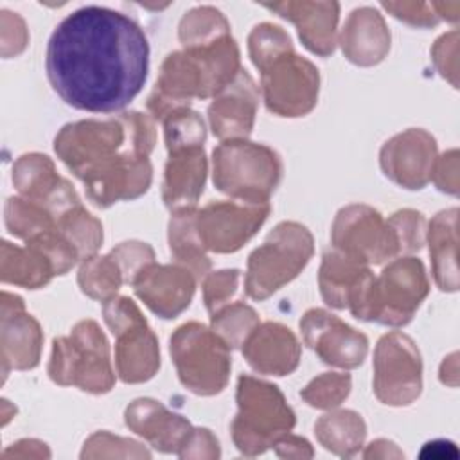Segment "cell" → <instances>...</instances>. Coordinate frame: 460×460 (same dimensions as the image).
Wrapping results in <instances>:
<instances>
[{"label": "cell", "mask_w": 460, "mask_h": 460, "mask_svg": "<svg viewBox=\"0 0 460 460\" xmlns=\"http://www.w3.org/2000/svg\"><path fill=\"white\" fill-rule=\"evenodd\" d=\"M45 68L54 92L68 106L115 113L146 84L149 43L133 18L88 5L56 25L47 45Z\"/></svg>", "instance_id": "1"}, {"label": "cell", "mask_w": 460, "mask_h": 460, "mask_svg": "<svg viewBox=\"0 0 460 460\" xmlns=\"http://www.w3.org/2000/svg\"><path fill=\"white\" fill-rule=\"evenodd\" d=\"M155 140L153 117L120 111L102 120L86 119L63 126L54 138V151L86 183L129 156H149Z\"/></svg>", "instance_id": "2"}, {"label": "cell", "mask_w": 460, "mask_h": 460, "mask_svg": "<svg viewBox=\"0 0 460 460\" xmlns=\"http://www.w3.org/2000/svg\"><path fill=\"white\" fill-rule=\"evenodd\" d=\"M241 70L239 47L232 34L208 45L171 52L160 66L147 110L162 122L169 113L189 108L192 99L216 97Z\"/></svg>", "instance_id": "3"}, {"label": "cell", "mask_w": 460, "mask_h": 460, "mask_svg": "<svg viewBox=\"0 0 460 460\" xmlns=\"http://www.w3.org/2000/svg\"><path fill=\"white\" fill-rule=\"evenodd\" d=\"M235 401L237 415L230 424V431L235 447L244 456L262 455L295 428V411L279 386L268 381L241 376Z\"/></svg>", "instance_id": "4"}, {"label": "cell", "mask_w": 460, "mask_h": 460, "mask_svg": "<svg viewBox=\"0 0 460 460\" xmlns=\"http://www.w3.org/2000/svg\"><path fill=\"white\" fill-rule=\"evenodd\" d=\"M280 178L282 160L264 144L225 140L212 151V181L237 201L268 203Z\"/></svg>", "instance_id": "5"}, {"label": "cell", "mask_w": 460, "mask_h": 460, "mask_svg": "<svg viewBox=\"0 0 460 460\" xmlns=\"http://www.w3.org/2000/svg\"><path fill=\"white\" fill-rule=\"evenodd\" d=\"M49 377L61 386H77L88 394H106L115 385L110 347L93 320H81L68 336L54 338L47 367Z\"/></svg>", "instance_id": "6"}, {"label": "cell", "mask_w": 460, "mask_h": 460, "mask_svg": "<svg viewBox=\"0 0 460 460\" xmlns=\"http://www.w3.org/2000/svg\"><path fill=\"white\" fill-rule=\"evenodd\" d=\"M314 241L307 226L296 221L279 223L255 248L246 264L244 291L253 300H266L291 282L307 266Z\"/></svg>", "instance_id": "7"}, {"label": "cell", "mask_w": 460, "mask_h": 460, "mask_svg": "<svg viewBox=\"0 0 460 460\" xmlns=\"http://www.w3.org/2000/svg\"><path fill=\"white\" fill-rule=\"evenodd\" d=\"M428 293L429 280L422 261L411 255L395 257L372 279L356 318L402 327L411 322Z\"/></svg>", "instance_id": "8"}, {"label": "cell", "mask_w": 460, "mask_h": 460, "mask_svg": "<svg viewBox=\"0 0 460 460\" xmlns=\"http://www.w3.org/2000/svg\"><path fill=\"white\" fill-rule=\"evenodd\" d=\"M169 352L181 385L196 395H216L228 385L230 347L207 325L187 322L169 341Z\"/></svg>", "instance_id": "9"}, {"label": "cell", "mask_w": 460, "mask_h": 460, "mask_svg": "<svg viewBox=\"0 0 460 460\" xmlns=\"http://www.w3.org/2000/svg\"><path fill=\"white\" fill-rule=\"evenodd\" d=\"M102 318L115 336V370L120 381L146 383L160 368L158 338L147 325L138 305L115 295L102 302Z\"/></svg>", "instance_id": "10"}, {"label": "cell", "mask_w": 460, "mask_h": 460, "mask_svg": "<svg viewBox=\"0 0 460 460\" xmlns=\"http://www.w3.org/2000/svg\"><path fill=\"white\" fill-rule=\"evenodd\" d=\"M374 394L386 406H408L422 392V359L415 341L401 332L383 334L374 350Z\"/></svg>", "instance_id": "11"}, {"label": "cell", "mask_w": 460, "mask_h": 460, "mask_svg": "<svg viewBox=\"0 0 460 460\" xmlns=\"http://www.w3.org/2000/svg\"><path fill=\"white\" fill-rule=\"evenodd\" d=\"M266 108L279 117H304L318 101V68L295 50L282 54L261 70Z\"/></svg>", "instance_id": "12"}, {"label": "cell", "mask_w": 460, "mask_h": 460, "mask_svg": "<svg viewBox=\"0 0 460 460\" xmlns=\"http://www.w3.org/2000/svg\"><path fill=\"white\" fill-rule=\"evenodd\" d=\"M332 248L376 266L399 257L395 235L383 216L368 205H347L338 210L331 226Z\"/></svg>", "instance_id": "13"}, {"label": "cell", "mask_w": 460, "mask_h": 460, "mask_svg": "<svg viewBox=\"0 0 460 460\" xmlns=\"http://www.w3.org/2000/svg\"><path fill=\"white\" fill-rule=\"evenodd\" d=\"M270 203L212 201L196 212V226L205 250L234 253L241 250L270 216Z\"/></svg>", "instance_id": "14"}, {"label": "cell", "mask_w": 460, "mask_h": 460, "mask_svg": "<svg viewBox=\"0 0 460 460\" xmlns=\"http://www.w3.org/2000/svg\"><path fill=\"white\" fill-rule=\"evenodd\" d=\"M300 331L304 343L327 365L352 370L363 365L368 354L367 336L325 309L305 311Z\"/></svg>", "instance_id": "15"}, {"label": "cell", "mask_w": 460, "mask_h": 460, "mask_svg": "<svg viewBox=\"0 0 460 460\" xmlns=\"http://www.w3.org/2000/svg\"><path fill=\"white\" fill-rule=\"evenodd\" d=\"M435 160L437 140L420 128L394 135L379 151V165L385 176L408 190L424 189L431 181Z\"/></svg>", "instance_id": "16"}, {"label": "cell", "mask_w": 460, "mask_h": 460, "mask_svg": "<svg viewBox=\"0 0 460 460\" xmlns=\"http://www.w3.org/2000/svg\"><path fill=\"white\" fill-rule=\"evenodd\" d=\"M0 345L2 374L9 370H31L40 363L43 347V331L38 320L25 311L18 295L2 293L0 314Z\"/></svg>", "instance_id": "17"}, {"label": "cell", "mask_w": 460, "mask_h": 460, "mask_svg": "<svg viewBox=\"0 0 460 460\" xmlns=\"http://www.w3.org/2000/svg\"><path fill=\"white\" fill-rule=\"evenodd\" d=\"M198 279L181 264H149L133 280L135 295L164 320L176 318L192 302Z\"/></svg>", "instance_id": "18"}, {"label": "cell", "mask_w": 460, "mask_h": 460, "mask_svg": "<svg viewBox=\"0 0 460 460\" xmlns=\"http://www.w3.org/2000/svg\"><path fill=\"white\" fill-rule=\"evenodd\" d=\"M13 183L20 196L43 205L56 221L81 203L75 189L58 174L54 162L41 153H27L14 162Z\"/></svg>", "instance_id": "19"}, {"label": "cell", "mask_w": 460, "mask_h": 460, "mask_svg": "<svg viewBox=\"0 0 460 460\" xmlns=\"http://www.w3.org/2000/svg\"><path fill=\"white\" fill-rule=\"evenodd\" d=\"M259 104V90L246 70L219 92L208 106V124L219 140L246 138L255 122Z\"/></svg>", "instance_id": "20"}, {"label": "cell", "mask_w": 460, "mask_h": 460, "mask_svg": "<svg viewBox=\"0 0 460 460\" xmlns=\"http://www.w3.org/2000/svg\"><path fill=\"white\" fill-rule=\"evenodd\" d=\"M372 279L374 273L370 271V266L334 248L322 257L318 288L323 302L334 309H349L352 316H356Z\"/></svg>", "instance_id": "21"}, {"label": "cell", "mask_w": 460, "mask_h": 460, "mask_svg": "<svg viewBox=\"0 0 460 460\" xmlns=\"http://www.w3.org/2000/svg\"><path fill=\"white\" fill-rule=\"evenodd\" d=\"M241 350L255 372L277 377L295 372L302 356L295 332L279 322L259 323L244 340Z\"/></svg>", "instance_id": "22"}, {"label": "cell", "mask_w": 460, "mask_h": 460, "mask_svg": "<svg viewBox=\"0 0 460 460\" xmlns=\"http://www.w3.org/2000/svg\"><path fill=\"white\" fill-rule=\"evenodd\" d=\"M126 426L162 453H174L187 444L194 426L181 415L169 411L155 399H135L124 411Z\"/></svg>", "instance_id": "23"}, {"label": "cell", "mask_w": 460, "mask_h": 460, "mask_svg": "<svg viewBox=\"0 0 460 460\" xmlns=\"http://www.w3.org/2000/svg\"><path fill=\"white\" fill-rule=\"evenodd\" d=\"M162 180V199L169 210L194 208L207 180V156L203 146L169 149Z\"/></svg>", "instance_id": "24"}, {"label": "cell", "mask_w": 460, "mask_h": 460, "mask_svg": "<svg viewBox=\"0 0 460 460\" xmlns=\"http://www.w3.org/2000/svg\"><path fill=\"white\" fill-rule=\"evenodd\" d=\"M266 9L296 25L304 47L322 58L336 49V25L340 4L336 2H280L264 4Z\"/></svg>", "instance_id": "25"}, {"label": "cell", "mask_w": 460, "mask_h": 460, "mask_svg": "<svg viewBox=\"0 0 460 460\" xmlns=\"http://www.w3.org/2000/svg\"><path fill=\"white\" fill-rule=\"evenodd\" d=\"M343 56L358 66H374L390 50V31L379 11L372 7L354 9L345 20L340 40Z\"/></svg>", "instance_id": "26"}, {"label": "cell", "mask_w": 460, "mask_h": 460, "mask_svg": "<svg viewBox=\"0 0 460 460\" xmlns=\"http://www.w3.org/2000/svg\"><path fill=\"white\" fill-rule=\"evenodd\" d=\"M456 221L458 208H446L433 216L426 228V241L429 244L431 270L435 284L440 291L458 289L456 266Z\"/></svg>", "instance_id": "27"}, {"label": "cell", "mask_w": 460, "mask_h": 460, "mask_svg": "<svg viewBox=\"0 0 460 460\" xmlns=\"http://www.w3.org/2000/svg\"><path fill=\"white\" fill-rule=\"evenodd\" d=\"M0 277L5 284L22 286L27 289H38L47 286L54 277V266L36 246H16L9 241H2L0 253Z\"/></svg>", "instance_id": "28"}, {"label": "cell", "mask_w": 460, "mask_h": 460, "mask_svg": "<svg viewBox=\"0 0 460 460\" xmlns=\"http://www.w3.org/2000/svg\"><path fill=\"white\" fill-rule=\"evenodd\" d=\"M314 435L323 449L340 458H352L363 447L367 424L354 410H331L314 424Z\"/></svg>", "instance_id": "29"}, {"label": "cell", "mask_w": 460, "mask_h": 460, "mask_svg": "<svg viewBox=\"0 0 460 460\" xmlns=\"http://www.w3.org/2000/svg\"><path fill=\"white\" fill-rule=\"evenodd\" d=\"M194 208L174 210L169 219V250L176 264L189 268L198 280L210 271V259L199 239Z\"/></svg>", "instance_id": "30"}, {"label": "cell", "mask_w": 460, "mask_h": 460, "mask_svg": "<svg viewBox=\"0 0 460 460\" xmlns=\"http://www.w3.org/2000/svg\"><path fill=\"white\" fill-rule=\"evenodd\" d=\"M56 228L77 250L81 261L95 255L104 239L101 221L81 203L61 214L56 221Z\"/></svg>", "instance_id": "31"}, {"label": "cell", "mask_w": 460, "mask_h": 460, "mask_svg": "<svg viewBox=\"0 0 460 460\" xmlns=\"http://www.w3.org/2000/svg\"><path fill=\"white\" fill-rule=\"evenodd\" d=\"M77 284L86 296L106 302L117 295V291L124 284V277L119 264L110 253L108 255L95 253L81 262L79 273H77Z\"/></svg>", "instance_id": "32"}, {"label": "cell", "mask_w": 460, "mask_h": 460, "mask_svg": "<svg viewBox=\"0 0 460 460\" xmlns=\"http://www.w3.org/2000/svg\"><path fill=\"white\" fill-rule=\"evenodd\" d=\"M178 36L183 49L201 47L230 36V23L216 7L201 5L185 13L178 25Z\"/></svg>", "instance_id": "33"}, {"label": "cell", "mask_w": 460, "mask_h": 460, "mask_svg": "<svg viewBox=\"0 0 460 460\" xmlns=\"http://www.w3.org/2000/svg\"><path fill=\"white\" fill-rule=\"evenodd\" d=\"M5 225L14 237L25 243L56 228V217L43 205L23 196H13L5 203Z\"/></svg>", "instance_id": "34"}, {"label": "cell", "mask_w": 460, "mask_h": 460, "mask_svg": "<svg viewBox=\"0 0 460 460\" xmlns=\"http://www.w3.org/2000/svg\"><path fill=\"white\" fill-rule=\"evenodd\" d=\"M259 323L257 311L241 300L210 314V329L230 347V350L243 347L244 340Z\"/></svg>", "instance_id": "35"}, {"label": "cell", "mask_w": 460, "mask_h": 460, "mask_svg": "<svg viewBox=\"0 0 460 460\" xmlns=\"http://www.w3.org/2000/svg\"><path fill=\"white\" fill-rule=\"evenodd\" d=\"M352 379L347 372H323L309 381L300 397L313 408L332 410L338 408L350 394Z\"/></svg>", "instance_id": "36"}, {"label": "cell", "mask_w": 460, "mask_h": 460, "mask_svg": "<svg viewBox=\"0 0 460 460\" xmlns=\"http://www.w3.org/2000/svg\"><path fill=\"white\" fill-rule=\"evenodd\" d=\"M293 50V43L289 34L273 23H259L248 34V52L252 63L261 72L273 59L280 58L286 52Z\"/></svg>", "instance_id": "37"}, {"label": "cell", "mask_w": 460, "mask_h": 460, "mask_svg": "<svg viewBox=\"0 0 460 460\" xmlns=\"http://www.w3.org/2000/svg\"><path fill=\"white\" fill-rule=\"evenodd\" d=\"M165 147L176 149L185 146H203L207 129L203 119L190 108H181L169 113L164 120Z\"/></svg>", "instance_id": "38"}, {"label": "cell", "mask_w": 460, "mask_h": 460, "mask_svg": "<svg viewBox=\"0 0 460 460\" xmlns=\"http://www.w3.org/2000/svg\"><path fill=\"white\" fill-rule=\"evenodd\" d=\"M151 453L137 440L97 431L83 446L81 458H149Z\"/></svg>", "instance_id": "39"}, {"label": "cell", "mask_w": 460, "mask_h": 460, "mask_svg": "<svg viewBox=\"0 0 460 460\" xmlns=\"http://www.w3.org/2000/svg\"><path fill=\"white\" fill-rule=\"evenodd\" d=\"M241 271L239 270H221L207 273L203 279V302L210 314L219 309L237 302L241 295Z\"/></svg>", "instance_id": "40"}, {"label": "cell", "mask_w": 460, "mask_h": 460, "mask_svg": "<svg viewBox=\"0 0 460 460\" xmlns=\"http://www.w3.org/2000/svg\"><path fill=\"white\" fill-rule=\"evenodd\" d=\"M386 221L395 235L399 257L419 252L426 243V217L420 212L402 208L394 212Z\"/></svg>", "instance_id": "41"}, {"label": "cell", "mask_w": 460, "mask_h": 460, "mask_svg": "<svg viewBox=\"0 0 460 460\" xmlns=\"http://www.w3.org/2000/svg\"><path fill=\"white\" fill-rule=\"evenodd\" d=\"M110 255L119 264L124 277V284H133L138 273L155 262L153 248L142 241H124L117 244L110 252Z\"/></svg>", "instance_id": "42"}, {"label": "cell", "mask_w": 460, "mask_h": 460, "mask_svg": "<svg viewBox=\"0 0 460 460\" xmlns=\"http://www.w3.org/2000/svg\"><path fill=\"white\" fill-rule=\"evenodd\" d=\"M431 59L437 72L458 88V31L442 34L431 47Z\"/></svg>", "instance_id": "43"}, {"label": "cell", "mask_w": 460, "mask_h": 460, "mask_svg": "<svg viewBox=\"0 0 460 460\" xmlns=\"http://www.w3.org/2000/svg\"><path fill=\"white\" fill-rule=\"evenodd\" d=\"M392 16L402 20L413 27H433L440 22L438 14L433 9V4L420 2H383L381 4Z\"/></svg>", "instance_id": "44"}, {"label": "cell", "mask_w": 460, "mask_h": 460, "mask_svg": "<svg viewBox=\"0 0 460 460\" xmlns=\"http://www.w3.org/2000/svg\"><path fill=\"white\" fill-rule=\"evenodd\" d=\"M2 56L11 58L23 52L29 41V32L25 22L11 11H2Z\"/></svg>", "instance_id": "45"}, {"label": "cell", "mask_w": 460, "mask_h": 460, "mask_svg": "<svg viewBox=\"0 0 460 460\" xmlns=\"http://www.w3.org/2000/svg\"><path fill=\"white\" fill-rule=\"evenodd\" d=\"M431 181L442 192H447L451 196L458 194V151L456 149H449L440 156H437L431 171Z\"/></svg>", "instance_id": "46"}, {"label": "cell", "mask_w": 460, "mask_h": 460, "mask_svg": "<svg viewBox=\"0 0 460 460\" xmlns=\"http://www.w3.org/2000/svg\"><path fill=\"white\" fill-rule=\"evenodd\" d=\"M221 449L217 438L207 428H194L187 444L178 451L180 458H219Z\"/></svg>", "instance_id": "47"}, {"label": "cell", "mask_w": 460, "mask_h": 460, "mask_svg": "<svg viewBox=\"0 0 460 460\" xmlns=\"http://www.w3.org/2000/svg\"><path fill=\"white\" fill-rule=\"evenodd\" d=\"M275 453L280 458H313V447L311 444L304 438V437H296V435H284L280 437L275 444H273Z\"/></svg>", "instance_id": "48"}, {"label": "cell", "mask_w": 460, "mask_h": 460, "mask_svg": "<svg viewBox=\"0 0 460 460\" xmlns=\"http://www.w3.org/2000/svg\"><path fill=\"white\" fill-rule=\"evenodd\" d=\"M2 458H50V451L45 442H40L34 438H23L9 446L2 453Z\"/></svg>", "instance_id": "49"}, {"label": "cell", "mask_w": 460, "mask_h": 460, "mask_svg": "<svg viewBox=\"0 0 460 460\" xmlns=\"http://www.w3.org/2000/svg\"><path fill=\"white\" fill-rule=\"evenodd\" d=\"M365 458H402V451L386 438H377L370 442L363 453Z\"/></svg>", "instance_id": "50"}, {"label": "cell", "mask_w": 460, "mask_h": 460, "mask_svg": "<svg viewBox=\"0 0 460 460\" xmlns=\"http://www.w3.org/2000/svg\"><path fill=\"white\" fill-rule=\"evenodd\" d=\"M458 456V449L453 442L449 440H433L424 444L422 451H420V458H437V460H444V458H456Z\"/></svg>", "instance_id": "51"}, {"label": "cell", "mask_w": 460, "mask_h": 460, "mask_svg": "<svg viewBox=\"0 0 460 460\" xmlns=\"http://www.w3.org/2000/svg\"><path fill=\"white\" fill-rule=\"evenodd\" d=\"M440 381L449 386H456V352L447 356L440 365Z\"/></svg>", "instance_id": "52"}, {"label": "cell", "mask_w": 460, "mask_h": 460, "mask_svg": "<svg viewBox=\"0 0 460 460\" xmlns=\"http://www.w3.org/2000/svg\"><path fill=\"white\" fill-rule=\"evenodd\" d=\"M435 13L438 14L440 20H447V22H456L458 20V11H460V4L458 2H447V4H433Z\"/></svg>", "instance_id": "53"}]
</instances>
